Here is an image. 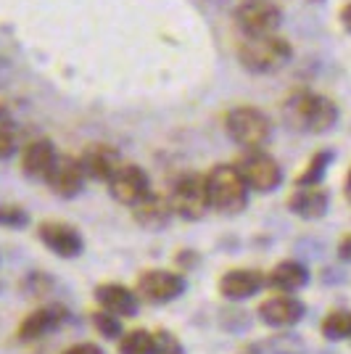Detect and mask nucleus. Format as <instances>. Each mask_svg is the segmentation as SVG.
I'll return each instance as SVG.
<instances>
[{
  "label": "nucleus",
  "mask_w": 351,
  "mask_h": 354,
  "mask_svg": "<svg viewBox=\"0 0 351 354\" xmlns=\"http://www.w3.org/2000/svg\"><path fill=\"white\" fill-rule=\"evenodd\" d=\"M293 56V48L278 32L272 35H246L238 45V61L251 74H269L285 66Z\"/></svg>",
  "instance_id": "1"
},
{
  "label": "nucleus",
  "mask_w": 351,
  "mask_h": 354,
  "mask_svg": "<svg viewBox=\"0 0 351 354\" xmlns=\"http://www.w3.org/2000/svg\"><path fill=\"white\" fill-rule=\"evenodd\" d=\"M209 204L222 214H238L249 204V185L243 183L235 164H217L206 172Z\"/></svg>",
  "instance_id": "2"
},
{
  "label": "nucleus",
  "mask_w": 351,
  "mask_h": 354,
  "mask_svg": "<svg viewBox=\"0 0 351 354\" xmlns=\"http://www.w3.org/2000/svg\"><path fill=\"white\" fill-rule=\"evenodd\" d=\"M288 122L296 130L307 133H328L338 122V106L320 93H298L285 104Z\"/></svg>",
  "instance_id": "3"
},
{
  "label": "nucleus",
  "mask_w": 351,
  "mask_h": 354,
  "mask_svg": "<svg viewBox=\"0 0 351 354\" xmlns=\"http://www.w3.org/2000/svg\"><path fill=\"white\" fill-rule=\"evenodd\" d=\"M225 130L235 146L243 151L267 148L272 140V122L256 106H235L225 114Z\"/></svg>",
  "instance_id": "4"
},
{
  "label": "nucleus",
  "mask_w": 351,
  "mask_h": 354,
  "mask_svg": "<svg viewBox=\"0 0 351 354\" xmlns=\"http://www.w3.org/2000/svg\"><path fill=\"white\" fill-rule=\"evenodd\" d=\"M235 169L240 172L243 183L254 193H272L278 191L280 183H283V169H280L278 159L269 156L264 148L243 151L235 162Z\"/></svg>",
  "instance_id": "5"
},
{
  "label": "nucleus",
  "mask_w": 351,
  "mask_h": 354,
  "mask_svg": "<svg viewBox=\"0 0 351 354\" xmlns=\"http://www.w3.org/2000/svg\"><path fill=\"white\" fill-rule=\"evenodd\" d=\"M169 204L177 217L188 222L201 220L206 212L211 209L209 204V188H206V175L198 172H185L177 177V183L169 191Z\"/></svg>",
  "instance_id": "6"
},
{
  "label": "nucleus",
  "mask_w": 351,
  "mask_h": 354,
  "mask_svg": "<svg viewBox=\"0 0 351 354\" xmlns=\"http://www.w3.org/2000/svg\"><path fill=\"white\" fill-rule=\"evenodd\" d=\"M188 281L182 272L175 270H146L137 278V288L135 294L146 299L148 304H169L185 294Z\"/></svg>",
  "instance_id": "7"
},
{
  "label": "nucleus",
  "mask_w": 351,
  "mask_h": 354,
  "mask_svg": "<svg viewBox=\"0 0 351 354\" xmlns=\"http://www.w3.org/2000/svg\"><path fill=\"white\" fill-rule=\"evenodd\" d=\"M235 21L243 35H272L283 21V11L272 0H243L235 8Z\"/></svg>",
  "instance_id": "8"
},
{
  "label": "nucleus",
  "mask_w": 351,
  "mask_h": 354,
  "mask_svg": "<svg viewBox=\"0 0 351 354\" xmlns=\"http://www.w3.org/2000/svg\"><path fill=\"white\" fill-rule=\"evenodd\" d=\"M106 185H108L111 198H117L119 204H124V207L132 209L151 193V177H148L146 169L137 167V164H122Z\"/></svg>",
  "instance_id": "9"
},
{
  "label": "nucleus",
  "mask_w": 351,
  "mask_h": 354,
  "mask_svg": "<svg viewBox=\"0 0 351 354\" xmlns=\"http://www.w3.org/2000/svg\"><path fill=\"white\" fill-rule=\"evenodd\" d=\"M37 238L43 241L45 249H50L61 259H77L82 251H85V241L82 233L59 220H45L37 227Z\"/></svg>",
  "instance_id": "10"
},
{
  "label": "nucleus",
  "mask_w": 351,
  "mask_h": 354,
  "mask_svg": "<svg viewBox=\"0 0 351 354\" xmlns=\"http://www.w3.org/2000/svg\"><path fill=\"white\" fill-rule=\"evenodd\" d=\"M45 183L61 198L79 196L82 188H85V183H88V177L82 172V164H79V156H59L56 164H53V169L45 177Z\"/></svg>",
  "instance_id": "11"
},
{
  "label": "nucleus",
  "mask_w": 351,
  "mask_h": 354,
  "mask_svg": "<svg viewBox=\"0 0 351 354\" xmlns=\"http://www.w3.org/2000/svg\"><path fill=\"white\" fill-rule=\"evenodd\" d=\"M66 320V310L59 304H50V307H40V310L30 312L21 317V323L16 328V339L32 344V341L45 339L48 333L59 330V325Z\"/></svg>",
  "instance_id": "12"
},
{
  "label": "nucleus",
  "mask_w": 351,
  "mask_h": 354,
  "mask_svg": "<svg viewBox=\"0 0 351 354\" xmlns=\"http://www.w3.org/2000/svg\"><path fill=\"white\" fill-rule=\"evenodd\" d=\"M79 164H82V172L88 180H95V183H108L114 172L122 167V156L114 146L108 143H93L82 151L79 156Z\"/></svg>",
  "instance_id": "13"
},
{
  "label": "nucleus",
  "mask_w": 351,
  "mask_h": 354,
  "mask_svg": "<svg viewBox=\"0 0 351 354\" xmlns=\"http://www.w3.org/2000/svg\"><path fill=\"white\" fill-rule=\"evenodd\" d=\"M304 315H307L304 301H298V299L291 294L269 296L267 301H262V307H259L262 323L269 325V328H280V330H283V328H293Z\"/></svg>",
  "instance_id": "14"
},
{
  "label": "nucleus",
  "mask_w": 351,
  "mask_h": 354,
  "mask_svg": "<svg viewBox=\"0 0 351 354\" xmlns=\"http://www.w3.org/2000/svg\"><path fill=\"white\" fill-rule=\"evenodd\" d=\"M264 275L259 270H249V267H238V270H227L220 278V294L227 301H246L251 296H256L264 286Z\"/></svg>",
  "instance_id": "15"
},
{
  "label": "nucleus",
  "mask_w": 351,
  "mask_h": 354,
  "mask_svg": "<svg viewBox=\"0 0 351 354\" xmlns=\"http://www.w3.org/2000/svg\"><path fill=\"white\" fill-rule=\"evenodd\" d=\"M56 159H59L56 146L48 138H37V140L27 143L21 151V172L32 180H45L48 172L53 169Z\"/></svg>",
  "instance_id": "16"
},
{
  "label": "nucleus",
  "mask_w": 351,
  "mask_h": 354,
  "mask_svg": "<svg viewBox=\"0 0 351 354\" xmlns=\"http://www.w3.org/2000/svg\"><path fill=\"white\" fill-rule=\"evenodd\" d=\"M330 207V193L325 191L322 185H304V188H296L288 198V209H291L296 217H304V220H320L328 214Z\"/></svg>",
  "instance_id": "17"
},
{
  "label": "nucleus",
  "mask_w": 351,
  "mask_h": 354,
  "mask_svg": "<svg viewBox=\"0 0 351 354\" xmlns=\"http://www.w3.org/2000/svg\"><path fill=\"white\" fill-rule=\"evenodd\" d=\"M132 217L146 230H161V227L169 225L175 212H172V204H169V196H159V193L151 191L140 204L132 207Z\"/></svg>",
  "instance_id": "18"
},
{
  "label": "nucleus",
  "mask_w": 351,
  "mask_h": 354,
  "mask_svg": "<svg viewBox=\"0 0 351 354\" xmlns=\"http://www.w3.org/2000/svg\"><path fill=\"white\" fill-rule=\"evenodd\" d=\"M95 301L101 304V310L117 317H132L137 312V294L122 283H101L95 288Z\"/></svg>",
  "instance_id": "19"
},
{
  "label": "nucleus",
  "mask_w": 351,
  "mask_h": 354,
  "mask_svg": "<svg viewBox=\"0 0 351 354\" xmlns=\"http://www.w3.org/2000/svg\"><path fill=\"white\" fill-rule=\"evenodd\" d=\"M267 281L280 294H296L309 283V267L304 262H298V259H285V262L272 267Z\"/></svg>",
  "instance_id": "20"
},
{
  "label": "nucleus",
  "mask_w": 351,
  "mask_h": 354,
  "mask_svg": "<svg viewBox=\"0 0 351 354\" xmlns=\"http://www.w3.org/2000/svg\"><path fill=\"white\" fill-rule=\"evenodd\" d=\"M333 162V151H317L309 164L304 167V172L296 177V188H304V185H320L325 180V172Z\"/></svg>",
  "instance_id": "21"
},
{
  "label": "nucleus",
  "mask_w": 351,
  "mask_h": 354,
  "mask_svg": "<svg viewBox=\"0 0 351 354\" xmlns=\"http://www.w3.org/2000/svg\"><path fill=\"white\" fill-rule=\"evenodd\" d=\"M322 336L330 341H343L351 339V312L336 310L330 312L325 320H322Z\"/></svg>",
  "instance_id": "22"
},
{
  "label": "nucleus",
  "mask_w": 351,
  "mask_h": 354,
  "mask_svg": "<svg viewBox=\"0 0 351 354\" xmlns=\"http://www.w3.org/2000/svg\"><path fill=\"white\" fill-rule=\"evenodd\" d=\"M119 354H153V333L146 328H135L119 339Z\"/></svg>",
  "instance_id": "23"
},
{
  "label": "nucleus",
  "mask_w": 351,
  "mask_h": 354,
  "mask_svg": "<svg viewBox=\"0 0 351 354\" xmlns=\"http://www.w3.org/2000/svg\"><path fill=\"white\" fill-rule=\"evenodd\" d=\"M264 349H267V354H304L307 352L304 339H301L298 333H288L285 328H283V333L269 336L267 344H264Z\"/></svg>",
  "instance_id": "24"
},
{
  "label": "nucleus",
  "mask_w": 351,
  "mask_h": 354,
  "mask_svg": "<svg viewBox=\"0 0 351 354\" xmlns=\"http://www.w3.org/2000/svg\"><path fill=\"white\" fill-rule=\"evenodd\" d=\"M90 320H93V328L101 333L103 339H119L122 336V317H117V315H111V312L106 310H98L90 315Z\"/></svg>",
  "instance_id": "25"
},
{
  "label": "nucleus",
  "mask_w": 351,
  "mask_h": 354,
  "mask_svg": "<svg viewBox=\"0 0 351 354\" xmlns=\"http://www.w3.org/2000/svg\"><path fill=\"white\" fill-rule=\"evenodd\" d=\"M30 225V212L19 204H0V227L21 230Z\"/></svg>",
  "instance_id": "26"
},
{
  "label": "nucleus",
  "mask_w": 351,
  "mask_h": 354,
  "mask_svg": "<svg viewBox=\"0 0 351 354\" xmlns=\"http://www.w3.org/2000/svg\"><path fill=\"white\" fill-rule=\"evenodd\" d=\"M16 153V130L14 124L8 122V117L0 114V162L11 159Z\"/></svg>",
  "instance_id": "27"
},
{
  "label": "nucleus",
  "mask_w": 351,
  "mask_h": 354,
  "mask_svg": "<svg viewBox=\"0 0 351 354\" xmlns=\"http://www.w3.org/2000/svg\"><path fill=\"white\" fill-rule=\"evenodd\" d=\"M153 354H185V346H182L169 330L159 328V330L153 333Z\"/></svg>",
  "instance_id": "28"
},
{
  "label": "nucleus",
  "mask_w": 351,
  "mask_h": 354,
  "mask_svg": "<svg viewBox=\"0 0 351 354\" xmlns=\"http://www.w3.org/2000/svg\"><path fill=\"white\" fill-rule=\"evenodd\" d=\"M24 286L30 288V294L32 296H45V291L53 286V283L45 278L43 272H30L27 278H24Z\"/></svg>",
  "instance_id": "29"
},
{
  "label": "nucleus",
  "mask_w": 351,
  "mask_h": 354,
  "mask_svg": "<svg viewBox=\"0 0 351 354\" xmlns=\"http://www.w3.org/2000/svg\"><path fill=\"white\" fill-rule=\"evenodd\" d=\"M61 354H103V349L93 341H85V344H74L69 349H64Z\"/></svg>",
  "instance_id": "30"
},
{
  "label": "nucleus",
  "mask_w": 351,
  "mask_h": 354,
  "mask_svg": "<svg viewBox=\"0 0 351 354\" xmlns=\"http://www.w3.org/2000/svg\"><path fill=\"white\" fill-rule=\"evenodd\" d=\"M338 259L341 262H351V233L338 241Z\"/></svg>",
  "instance_id": "31"
},
{
  "label": "nucleus",
  "mask_w": 351,
  "mask_h": 354,
  "mask_svg": "<svg viewBox=\"0 0 351 354\" xmlns=\"http://www.w3.org/2000/svg\"><path fill=\"white\" fill-rule=\"evenodd\" d=\"M341 24H343V30L351 32V3H346V6L341 8Z\"/></svg>",
  "instance_id": "32"
},
{
  "label": "nucleus",
  "mask_w": 351,
  "mask_h": 354,
  "mask_svg": "<svg viewBox=\"0 0 351 354\" xmlns=\"http://www.w3.org/2000/svg\"><path fill=\"white\" fill-rule=\"evenodd\" d=\"M346 196H349V201H351V169H349V175H346Z\"/></svg>",
  "instance_id": "33"
}]
</instances>
